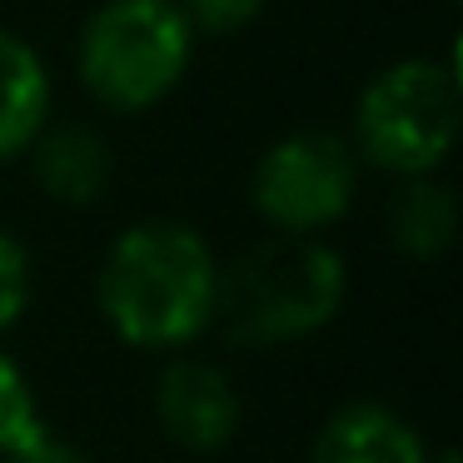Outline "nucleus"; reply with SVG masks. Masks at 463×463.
<instances>
[{
  "label": "nucleus",
  "mask_w": 463,
  "mask_h": 463,
  "mask_svg": "<svg viewBox=\"0 0 463 463\" xmlns=\"http://www.w3.org/2000/svg\"><path fill=\"white\" fill-rule=\"evenodd\" d=\"M210 244L175 220H150L110 244L100 269V309L135 349H184L214 324Z\"/></svg>",
  "instance_id": "obj_1"
},
{
  "label": "nucleus",
  "mask_w": 463,
  "mask_h": 463,
  "mask_svg": "<svg viewBox=\"0 0 463 463\" xmlns=\"http://www.w3.org/2000/svg\"><path fill=\"white\" fill-rule=\"evenodd\" d=\"M344 289L349 269L329 244L309 234H279L220 269L214 324L230 344L279 349L319 334L344 309Z\"/></svg>",
  "instance_id": "obj_2"
},
{
  "label": "nucleus",
  "mask_w": 463,
  "mask_h": 463,
  "mask_svg": "<svg viewBox=\"0 0 463 463\" xmlns=\"http://www.w3.org/2000/svg\"><path fill=\"white\" fill-rule=\"evenodd\" d=\"M190 65V21L175 0H110L80 35V75L105 105L145 110Z\"/></svg>",
  "instance_id": "obj_3"
},
{
  "label": "nucleus",
  "mask_w": 463,
  "mask_h": 463,
  "mask_svg": "<svg viewBox=\"0 0 463 463\" xmlns=\"http://www.w3.org/2000/svg\"><path fill=\"white\" fill-rule=\"evenodd\" d=\"M359 150L393 175L423 180L458 135V75L439 61H399L359 100Z\"/></svg>",
  "instance_id": "obj_4"
},
{
  "label": "nucleus",
  "mask_w": 463,
  "mask_h": 463,
  "mask_svg": "<svg viewBox=\"0 0 463 463\" xmlns=\"http://www.w3.org/2000/svg\"><path fill=\"white\" fill-rule=\"evenodd\" d=\"M354 200V155L339 135L299 130L264 150L254 170V204L284 234H314Z\"/></svg>",
  "instance_id": "obj_5"
},
{
  "label": "nucleus",
  "mask_w": 463,
  "mask_h": 463,
  "mask_svg": "<svg viewBox=\"0 0 463 463\" xmlns=\"http://www.w3.org/2000/svg\"><path fill=\"white\" fill-rule=\"evenodd\" d=\"M155 419L184 453H220L240 433V389L214 364L175 359L155 383Z\"/></svg>",
  "instance_id": "obj_6"
},
{
  "label": "nucleus",
  "mask_w": 463,
  "mask_h": 463,
  "mask_svg": "<svg viewBox=\"0 0 463 463\" xmlns=\"http://www.w3.org/2000/svg\"><path fill=\"white\" fill-rule=\"evenodd\" d=\"M309 463H429V449L413 423L383 403H344L324 419Z\"/></svg>",
  "instance_id": "obj_7"
},
{
  "label": "nucleus",
  "mask_w": 463,
  "mask_h": 463,
  "mask_svg": "<svg viewBox=\"0 0 463 463\" xmlns=\"http://www.w3.org/2000/svg\"><path fill=\"white\" fill-rule=\"evenodd\" d=\"M51 110V75L41 55L11 31H0V160L21 155L41 135Z\"/></svg>",
  "instance_id": "obj_8"
},
{
  "label": "nucleus",
  "mask_w": 463,
  "mask_h": 463,
  "mask_svg": "<svg viewBox=\"0 0 463 463\" xmlns=\"http://www.w3.org/2000/svg\"><path fill=\"white\" fill-rule=\"evenodd\" d=\"M35 175L41 184L65 204H90L110 180V150L100 135H90L85 125H65V130L45 135L35 150Z\"/></svg>",
  "instance_id": "obj_9"
},
{
  "label": "nucleus",
  "mask_w": 463,
  "mask_h": 463,
  "mask_svg": "<svg viewBox=\"0 0 463 463\" xmlns=\"http://www.w3.org/2000/svg\"><path fill=\"white\" fill-rule=\"evenodd\" d=\"M458 230V204L443 184L433 180H409L389 204V240L409 260H439L453 244Z\"/></svg>",
  "instance_id": "obj_10"
},
{
  "label": "nucleus",
  "mask_w": 463,
  "mask_h": 463,
  "mask_svg": "<svg viewBox=\"0 0 463 463\" xmlns=\"http://www.w3.org/2000/svg\"><path fill=\"white\" fill-rule=\"evenodd\" d=\"M45 419H41V403H35V389L25 379V369L0 354V458L31 449L35 439H45Z\"/></svg>",
  "instance_id": "obj_11"
},
{
  "label": "nucleus",
  "mask_w": 463,
  "mask_h": 463,
  "mask_svg": "<svg viewBox=\"0 0 463 463\" xmlns=\"http://www.w3.org/2000/svg\"><path fill=\"white\" fill-rule=\"evenodd\" d=\"M31 304V254L15 234L0 230V334L11 329Z\"/></svg>",
  "instance_id": "obj_12"
},
{
  "label": "nucleus",
  "mask_w": 463,
  "mask_h": 463,
  "mask_svg": "<svg viewBox=\"0 0 463 463\" xmlns=\"http://www.w3.org/2000/svg\"><path fill=\"white\" fill-rule=\"evenodd\" d=\"M264 0H184L180 15L190 25H200V31H214V35H230L240 31V25H250L254 15H260Z\"/></svg>",
  "instance_id": "obj_13"
},
{
  "label": "nucleus",
  "mask_w": 463,
  "mask_h": 463,
  "mask_svg": "<svg viewBox=\"0 0 463 463\" xmlns=\"http://www.w3.org/2000/svg\"><path fill=\"white\" fill-rule=\"evenodd\" d=\"M0 463H90L75 443H65V439H55V433H45V439H35L31 449H21V453H11V458H0Z\"/></svg>",
  "instance_id": "obj_14"
}]
</instances>
